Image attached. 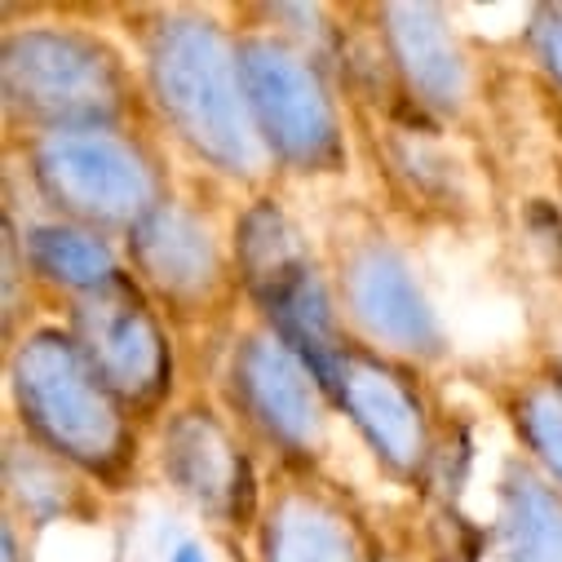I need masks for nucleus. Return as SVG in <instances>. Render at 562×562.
Listing matches in <instances>:
<instances>
[{
    "label": "nucleus",
    "instance_id": "obj_1",
    "mask_svg": "<svg viewBox=\"0 0 562 562\" xmlns=\"http://www.w3.org/2000/svg\"><path fill=\"white\" fill-rule=\"evenodd\" d=\"M137 58L151 124L195 178L257 195L279 187L252 120L239 32L217 5H124L115 10Z\"/></svg>",
    "mask_w": 562,
    "mask_h": 562
},
{
    "label": "nucleus",
    "instance_id": "obj_2",
    "mask_svg": "<svg viewBox=\"0 0 562 562\" xmlns=\"http://www.w3.org/2000/svg\"><path fill=\"white\" fill-rule=\"evenodd\" d=\"M5 394L14 426L76 465L106 501L147 479L151 435L98 381L63 319L49 315L5 346Z\"/></svg>",
    "mask_w": 562,
    "mask_h": 562
},
{
    "label": "nucleus",
    "instance_id": "obj_3",
    "mask_svg": "<svg viewBox=\"0 0 562 562\" xmlns=\"http://www.w3.org/2000/svg\"><path fill=\"white\" fill-rule=\"evenodd\" d=\"M5 182L54 217L124 239L182 191L156 124H80L5 137Z\"/></svg>",
    "mask_w": 562,
    "mask_h": 562
},
{
    "label": "nucleus",
    "instance_id": "obj_4",
    "mask_svg": "<svg viewBox=\"0 0 562 562\" xmlns=\"http://www.w3.org/2000/svg\"><path fill=\"white\" fill-rule=\"evenodd\" d=\"M0 106L5 137L80 128V124H151L133 49L106 27L76 19H23L0 36Z\"/></svg>",
    "mask_w": 562,
    "mask_h": 562
},
{
    "label": "nucleus",
    "instance_id": "obj_5",
    "mask_svg": "<svg viewBox=\"0 0 562 562\" xmlns=\"http://www.w3.org/2000/svg\"><path fill=\"white\" fill-rule=\"evenodd\" d=\"M213 394L266 470L324 474L337 403L315 363L274 324L244 311L222 341Z\"/></svg>",
    "mask_w": 562,
    "mask_h": 562
},
{
    "label": "nucleus",
    "instance_id": "obj_6",
    "mask_svg": "<svg viewBox=\"0 0 562 562\" xmlns=\"http://www.w3.org/2000/svg\"><path fill=\"white\" fill-rule=\"evenodd\" d=\"M239 63L248 80L252 120L279 182H337L350 173L355 133L346 115V85L328 63L293 45L239 10Z\"/></svg>",
    "mask_w": 562,
    "mask_h": 562
},
{
    "label": "nucleus",
    "instance_id": "obj_7",
    "mask_svg": "<svg viewBox=\"0 0 562 562\" xmlns=\"http://www.w3.org/2000/svg\"><path fill=\"white\" fill-rule=\"evenodd\" d=\"M324 257L350 341L426 372H439L452 359V333L426 274L381 217H341L324 239Z\"/></svg>",
    "mask_w": 562,
    "mask_h": 562
},
{
    "label": "nucleus",
    "instance_id": "obj_8",
    "mask_svg": "<svg viewBox=\"0 0 562 562\" xmlns=\"http://www.w3.org/2000/svg\"><path fill=\"white\" fill-rule=\"evenodd\" d=\"M231 244L252 315L284 333L328 385V372L350 346V333L337 311L324 244L311 239L279 187L244 195V204L231 213Z\"/></svg>",
    "mask_w": 562,
    "mask_h": 562
},
{
    "label": "nucleus",
    "instance_id": "obj_9",
    "mask_svg": "<svg viewBox=\"0 0 562 562\" xmlns=\"http://www.w3.org/2000/svg\"><path fill=\"white\" fill-rule=\"evenodd\" d=\"M200 182L204 178H195V187L182 182L169 204H160L120 244L128 274L165 311L178 337L204 333L226 341V333L244 319L248 302L235 266L231 222L204 200Z\"/></svg>",
    "mask_w": 562,
    "mask_h": 562
},
{
    "label": "nucleus",
    "instance_id": "obj_10",
    "mask_svg": "<svg viewBox=\"0 0 562 562\" xmlns=\"http://www.w3.org/2000/svg\"><path fill=\"white\" fill-rule=\"evenodd\" d=\"M147 474L226 544H248L266 501V465L213 390H187L151 430Z\"/></svg>",
    "mask_w": 562,
    "mask_h": 562
},
{
    "label": "nucleus",
    "instance_id": "obj_11",
    "mask_svg": "<svg viewBox=\"0 0 562 562\" xmlns=\"http://www.w3.org/2000/svg\"><path fill=\"white\" fill-rule=\"evenodd\" d=\"M328 394L385 483L403 492L435 487L448 443L435 372L350 341L328 372Z\"/></svg>",
    "mask_w": 562,
    "mask_h": 562
},
{
    "label": "nucleus",
    "instance_id": "obj_12",
    "mask_svg": "<svg viewBox=\"0 0 562 562\" xmlns=\"http://www.w3.org/2000/svg\"><path fill=\"white\" fill-rule=\"evenodd\" d=\"M98 381L128 407L147 435L182 398V337L133 274H120L102 293L71 302L63 315Z\"/></svg>",
    "mask_w": 562,
    "mask_h": 562
},
{
    "label": "nucleus",
    "instance_id": "obj_13",
    "mask_svg": "<svg viewBox=\"0 0 562 562\" xmlns=\"http://www.w3.org/2000/svg\"><path fill=\"white\" fill-rule=\"evenodd\" d=\"M368 36L381 58V76L398 106L435 128H465L479 115L483 71L461 36L452 10L426 0L368 5Z\"/></svg>",
    "mask_w": 562,
    "mask_h": 562
},
{
    "label": "nucleus",
    "instance_id": "obj_14",
    "mask_svg": "<svg viewBox=\"0 0 562 562\" xmlns=\"http://www.w3.org/2000/svg\"><path fill=\"white\" fill-rule=\"evenodd\" d=\"M376 540L355 496L328 474L266 470L252 562H372Z\"/></svg>",
    "mask_w": 562,
    "mask_h": 562
},
{
    "label": "nucleus",
    "instance_id": "obj_15",
    "mask_svg": "<svg viewBox=\"0 0 562 562\" xmlns=\"http://www.w3.org/2000/svg\"><path fill=\"white\" fill-rule=\"evenodd\" d=\"M5 222L19 235L23 261L32 270V284L45 297V311H54V319L71 302H85V297L102 293L106 284H115L120 274H128L124 244L102 235V231H93V226L41 213L36 204L27 213L23 209H5Z\"/></svg>",
    "mask_w": 562,
    "mask_h": 562
},
{
    "label": "nucleus",
    "instance_id": "obj_16",
    "mask_svg": "<svg viewBox=\"0 0 562 562\" xmlns=\"http://www.w3.org/2000/svg\"><path fill=\"white\" fill-rule=\"evenodd\" d=\"M0 492H5V514L23 531H45L58 522L93 527L106 518L111 501L63 457L41 448L27 430L5 420V443H0Z\"/></svg>",
    "mask_w": 562,
    "mask_h": 562
},
{
    "label": "nucleus",
    "instance_id": "obj_17",
    "mask_svg": "<svg viewBox=\"0 0 562 562\" xmlns=\"http://www.w3.org/2000/svg\"><path fill=\"white\" fill-rule=\"evenodd\" d=\"M492 536L501 562H562V492L518 452L496 479Z\"/></svg>",
    "mask_w": 562,
    "mask_h": 562
},
{
    "label": "nucleus",
    "instance_id": "obj_18",
    "mask_svg": "<svg viewBox=\"0 0 562 562\" xmlns=\"http://www.w3.org/2000/svg\"><path fill=\"white\" fill-rule=\"evenodd\" d=\"M496 407L518 457L562 492V363L540 359L518 368L496 390Z\"/></svg>",
    "mask_w": 562,
    "mask_h": 562
},
{
    "label": "nucleus",
    "instance_id": "obj_19",
    "mask_svg": "<svg viewBox=\"0 0 562 562\" xmlns=\"http://www.w3.org/2000/svg\"><path fill=\"white\" fill-rule=\"evenodd\" d=\"M0 266H5V279H0V311L5 315H0V324H5V346H14L27 328L45 319V297L32 284V270L23 261V248L10 222H5V244H0Z\"/></svg>",
    "mask_w": 562,
    "mask_h": 562
},
{
    "label": "nucleus",
    "instance_id": "obj_20",
    "mask_svg": "<svg viewBox=\"0 0 562 562\" xmlns=\"http://www.w3.org/2000/svg\"><path fill=\"white\" fill-rule=\"evenodd\" d=\"M522 54L549 93L562 98V0L558 5H531L522 19Z\"/></svg>",
    "mask_w": 562,
    "mask_h": 562
},
{
    "label": "nucleus",
    "instance_id": "obj_21",
    "mask_svg": "<svg viewBox=\"0 0 562 562\" xmlns=\"http://www.w3.org/2000/svg\"><path fill=\"white\" fill-rule=\"evenodd\" d=\"M0 549H5L0 562H27V531L10 514H0Z\"/></svg>",
    "mask_w": 562,
    "mask_h": 562
},
{
    "label": "nucleus",
    "instance_id": "obj_22",
    "mask_svg": "<svg viewBox=\"0 0 562 562\" xmlns=\"http://www.w3.org/2000/svg\"><path fill=\"white\" fill-rule=\"evenodd\" d=\"M169 562H209V553H204V544L200 540H182L178 549H173V558Z\"/></svg>",
    "mask_w": 562,
    "mask_h": 562
},
{
    "label": "nucleus",
    "instance_id": "obj_23",
    "mask_svg": "<svg viewBox=\"0 0 562 562\" xmlns=\"http://www.w3.org/2000/svg\"><path fill=\"white\" fill-rule=\"evenodd\" d=\"M372 562H416V558H407L403 549H394V544L376 540V553H372Z\"/></svg>",
    "mask_w": 562,
    "mask_h": 562
},
{
    "label": "nucleus",
    "instance_id": "obj_24",
    "mask_svg": "<svg viewBox=\"0 0 562 562\" xmlns=\"http://www.w3.org/2000/svg\"><path fill=\"white\" fill-rule=\"evenodd\" d=\"M553 213H558V222H562V165H558V173H553Z\"/></svg>",
    "mask_w": 562,
    "mask_h": 562
},
{
    "label": "nucleus",
    "instance_id": "obj_25",
    "mask_svg": "<svg viewBox=\"0 0 562 562\" xmlns=\"http://www.w3.org/2000/svg\"><path fill=\"white\" fill-rule=\"evenodd\" d=\"M420 562H461V558H457V553H426Z\"/></svg>",
    "mask_w": 562,
    "mask_h": 562
}]
</instances>
